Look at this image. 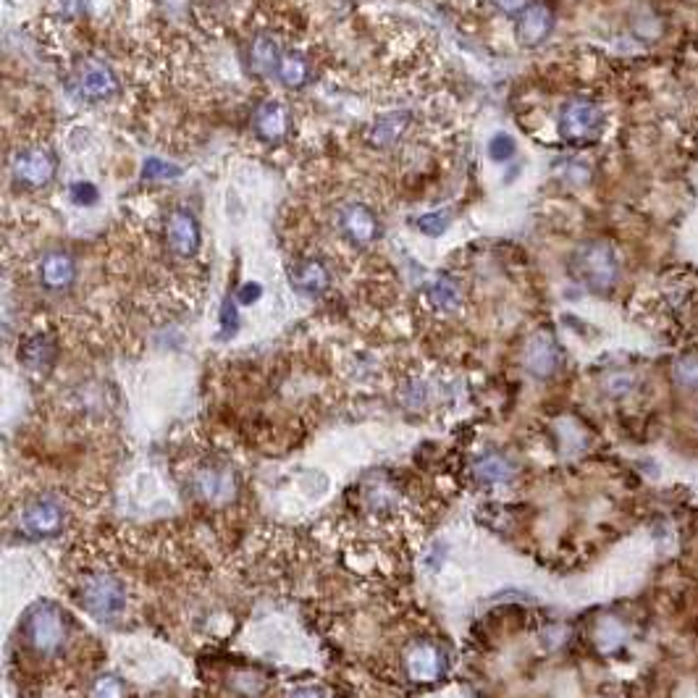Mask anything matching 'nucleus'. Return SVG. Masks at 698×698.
<instances>
[{
	"label": "nucleus",
	"mask_w": 698,
	"mask_h": 698,
	"mask_svg": "<svg viewBox=\"0 0 698 698\" xmlns=\"http://www.w3.org/2000/svg\"><path fill=\"white\" fill-rule=\"evenodd\" d=\"M239 328V313H236V300L226 297L221 302V339H232Z\"/></svg>",
	"instance_id": "27"
},
{
	"label": "nucleus",
	"mask_w": 698,
	"mask_h": 698,
	"mask_svg": "<svg viewBox=\"0 0 698 698\" xmlns=\"http://www.w3.org/2000/svg\"><path fill=\"white\" fill-rule=\"evenodd\" d=\"M604 113L591 100H570L559 113V135L572 144H588L602 135Z\"/></svg>",
	"instance_id": "6"
},
{
	"label": "nucleus",
	"mask_w": 698,
	"mask_h": 698,
	"mask_svg": "<svg viewBox=\"0 0 698 698\" xmlns=\"http://www.w3.org/2000/svg\"><path fill=\"white\" fill-rule=\"evenodd\" d=\"M71 200L77 202V205H94L97 202V197H100V192H97V186L90 185V182H77V185H71Z\"/></svg>",
	"instance_id": "29"
},
{
	"label": "nucleus",
	"mask_w": 698,
	"mask_h": 698,
	"mask_svg": "<svg viewBox=\"0 0 698 698\" xmlns=\"http://www.w3.org/2000/svg\"><path fill=\"white\" fill-rule=\"evenodd\" d=\"M116 87H119V82H116L113 71L105 69V66L87 69L82 74V79H79V93L87 100H105V97H111V94L116 93Z\"/></svg>",
	"instance_id": "20"
},
{
	"label": "nucleus",
	"mask_w": 698,
	"mask_h": 698,
	"mask_svg": "<svg viewBox=\"0 0 698 698\" xmlns=\"http://www.w3.org/2000/svg\"><path fill=\"white\" fill-rule=\"evenodd\" d=\"M37 279L45 292L53 294H63L74 286L77 281V260L69 250H47L40 258V268H37Z\"/></svg>",
	"instance_id": "12"
},
{
	"label": "nucleus",
	"mask_w": 698,
	"mask_h": 698,
	"mask_svg": "<svg viewBox=\"0 0 698 698\" xmlns=\"http://www.w3.org/2000/svg\"><path fill=\"white\" fill-rule=\"evenodd\" d=\"M24 644L43 659H55L69 644V614L55 602H35L21 620Z\"/></svg>",
	"instance_id": "1"
},
{
	"label": "nucleus",
	"mask_w": 698,
	"mask_h": 698,
	"mask_svg": "<svg viewBox=\"0 0 698 698\" xmlns=\"http://www.w3.org/2000/svg\"><path fill=\"white\" fill-rule=\"evenodd\" d=\"M502 11H507V13H514V11H520V8H525V3L528 0H494Z\"/></svg>",
	"instance_id": "32"
},
{
	"label": "nucleus",
	"mask_w": 698,
	"mask_h": 698,
	"mask_svg": "<svg viewBox=\"0 0 698 698\" xmlns=\"http://www.w3.org/2000/svg\"><path fill=\"white\" fill-rule=\"evenodd\" d=\"M554 27V13L544 3H530L525 5L520 21H517V37L525 45H538L549 37Z\"/></svg>",
	"instance_id": "15"
},
{
	"label": "nucleus",
	"mask_w": 698,
	"mask_h": 698,
	"mask_svg": "<svg viewBox=\"0 0 698 698\" xmlns=\"http://www.w3.org/2000/svg\"><path fill=\"white\" fill-rule=\"evenodd\" d=\"M142 177L150 179V182H160V179H177L182 177V168L163 160V158H147L144 166H142Z\"/></svg>",
	"instance_id": "25"
},
{
	"label": "nucleus",
	"mask_w": 698,
	"mask_h": 698,
	"mask_svg": "<svg viewBox=\"0 0 698 698\" xmlns=\"http://www.w3.org/2000/svg\"><path fill=\"white\" fill-rule=\"evenodd\" d=\"M79 604L97 622H113L127 609V586L111 572H93L82 580Z\"/></svg>",
	"instance_id": "3"
},
{
	"label": "nucleus",
	"mask_w": 698,
	"mask_h": 698,
	"mask_svg": "<svg viewBox=\"0 0 698 698\" xmlns=\"http://www.w3.org/2000/svg\"><path fill=\"white\" fill-rule=\"evenodd\" d=\"M252 61H255V69L271 71L274 66H279V45L271 37H258L252 43Z\"/></svg>",
	"instance_id": "23"
},
{
	"label": "nucleus",
	"mask_w": 698,
	"mask_h": 698,
	"mask_svg": "<svg viewBox=\"0 0 698 698\" xmlns=\"http://www.w3.org/2000/svg\"><path fill=\"white\" fill-rule=\"evenodd\" d=\"M263 297V286L258 283V281H247L239 292H236V302H242V305H252V302H258Z\"/></svg>",
	"instance_id": "31"
},
{
	"label": "nucleus",
	"mask_w": 698,
	"mask_h": 698,
	"mask_svg": "<svg viewBox=\"0 0 698 698\" xmlns=\"http://www.w3.org/2000/svg\"><path fill=\"white\" fill-rule=\"evenodd\" d=\"M166 247L177 255V258H192L197 255L200 244H202V232H200V221L189 208H174L166 216Z\"/></svg>",
	"instance_id": "10"
},
{
	"label": "nucleus",
	"mask_w": 698,
	"mask_h": 698,
	"mask_svg": "<svg viewBox=\"0 0 698 698\" xmlns=\"http://www.w3.org/2000/svg\"><path fill=\"white\" fill-rule=\"evenodd\" d=\"M675 381L683 389H698V357H683L675 363Z\"/></svg>",
	"instance_id": "26"
},
{
	"label": "nucleus",
	"mask_w": 698,
	"mask_h": 698,
	"mask_svg": "<svg viewBox=\"0 0 698 698\" xmlns=\"http://www.w3.org/2000/svg\"><path fill=\"white\" fill-rule=\"evenodd\" d=\"M628 641V628L617 617H602L594 625V646L602 653H617Z\"/></svg>",
	"instance_id": "21"
},
{
	"label": "nucleus",
	"mask_w": 698,
	"mask_h": 698,
	"mask_svg": "<svg viewBox=\"0 0 698 698\" xmlns=\"http://www.w3.org/2000/svg\"><path fill=\"white\" fill-rule=\"evenodd\" d=\"M407 124H410V113H405V111L402 113H386L368 129V142L373 147H391L405 135Z\"/></svg>",
	"instance_id": "19"
},
{
	"label": "nucleus",
	"mask_w": 698,
	"mask_h": 698,
	"mask_svg": "<svg viewBox=\"0 0 698 698\" xmlns=\"http://www.w3.org/2000/svg\"><path fill=\"white\" fill-rule=\"evenodd\" d=\"M93 694L94 696H121V694H124V686H121V680L113 677V675H100V677L94 680Z\"/></svg>",
	"instance_id": "30"
},
{
	"label": "nucleus",
	"mask_w": 698,
	"mask_h": 698,
	"mask_svg": "<svg viewBox=\"0 0 698 698\" xmlns=\"http://www.w3.org/2000/svg\"><path fill=\"white\" fill-rule=\"evenodd\" d=\"M336 229L339 234L355 244V247H371L381 239V224L378 216L363 202H349L336 210Z\"/></svg>",
	"instance_id": "9"
},
{
	"label": "nucleus",
	"mask_w": 698,
	"mask_h": 698,
	"mask_svg": "<svg viewBox=\"0 0 698 698\" xmlns=\"http://www.w3.org/2000/svg\"><path fill=\"white\" fill-rule=\"evenodd\" d=\"M292 286L305 294V297H321L331 286V271L321 258H302L292 271H289Z\"/></svg>",
	"instance_id": "13"
},
{
	"label": "nucleus",
	"mask_w": 698,
	"mask_h": 698,
	"mask_svg": "<svg viewBox=\"0 0 698 698\" xmlns=\"http://www.w3.org/2000/svg\"><path fill=\"white\" fill-rule=\"evenodd\" d=\"M472 475L480 486H502L514 478V465L499 452H486L483 457L475 460Z\"/></svg>",
	"instance_id": "18"
},
{
	"label": "nucleus",
	"mask_w": 698,
	"mask_h": 698,
	"mask_svg": "<svg viewBox=\"0 0 698 698\" xmlns=\"http://www.w3.org/2000/svg\"><path fill=\"white\" fill-rule=\"evenodd\" d=\"M425 297L428 302L441 310V313H452L463 305V289L455 276L449 274H436L433 279L425 283Z\"/></svg>",
	"instance_id": "17"
},
{
	"label": "nucleus",
	"mask_w": 698,
	"mask_h": 698,
	"mask_svg": "<svg viewBox=\"0 0 698 698\" xmlns=\"http://www.w3.org/2000/svg\"><path fill=\"white\" fill-rule=\"evenodd\" d=\"M58 360V344L47 333H32L19 347V363L32 373H47Z\"/></svg>",
	"instance_id": "14"
},
{
	"label": "nucleus",
	"mask_w": 698,
	"mask_h": 698,
	"mask_svg": "<svg viewBox=\"0 0 698 698\" xmlns=\"http://www.w3.org/2000/svg\"><path fill=\"white\" fill-rule=\"evenodd\" d=\"M489 155L494 160H510L514 155V140L510 135H497L494 140L489 142Z\"/></svg>",
	"instance_id": "28"
},
{
	"label": "nucleus",
	"mask_w": 698,
	"mask_h": 698,
	"mask_svg": "<svg viewBox=\"0 0 698 698\" xmlns=\"http://www.w3.org/2000/svg\"><path fill=\"white\" fill-rule=\"evenodd\" d=\"M310 77V66L302 55L292 53L279 61V79L286 87H302Z\"/></svg>",
	"instance_id": "22"
},
{
	"label": "nucleus",
	"mask_w": 698,
	"mask_h": 698,
	"mask_svg": "<svg viewBox=\"0 0 698 698\" xmlns=\"http://www.w3.org/2000/svg\"><path fill=\"white\" fill-rule=\"evenodd\" d=\"M522 363H525V371L530 373L533 378H541V381L552 378L559 371V365H562V349H559V341L554 339V333L536 331L525 341Z\"/></svg>",
	"instance_id": "11"
},
{
	"label": "nucleus",
	"mask_w": 698,
	"mask_h": 698,
	"mask_svg": "<svg viewBox=\"0 0 698 698\" xmlns=\"http://www.w3.org/2000/svg\"><path fill=\"white\" fill-rule=\"evenodd\" d=\"M405 672L418 686H433L441 683L449 672L447 652L433 641H418L405 653Z\"/></svg>",
	"instance_id": "8"
},
{
	"label": "nucleus",
	"mask_w": 698,
	"mask_h": 698,
	"mask_svg": "<svg viewBox=\"0 0 698 698\" xmlns=\"http://www.w3.org/2000/svg\"><path fill=\"white\" fill-rule=\"evenodd\" d=\"M192 489L205 505L226 507L239 494V478H236L234 467L226 463H205L194 470Z\"/></svg>",
	"instance_id": "5"
},
{
	"label": "nucleus",
	"mask_w": 698,
	"mask_h": 698,
	"mask_svg": "<svg viewBox=\"0 0 698 698\" xmlns=\"http://www.w3.org/2000/svg\"><path fill=\"white\" fill-rule=\"evenodd\" d=\"M449 224H452V213L449 210H431V213L418 216V221H415V226L425 236H441L449 229Z\"/></svg>",
	"instance_id": "24"
},
{
	"label": "nucleus",
	"mask_w": 698,
	"mask_h": 698,
	"mask_svg": "<svg viewBox=\"0 0 698 698\" xmlns=\"http://www.w3.org/2000/svg\"><path fill=\"white\" fill-rule=\"evenodd\" d=\"M572 274L586 289L606 294L614 289V283L620 279V263L614 255V247L604 239H591L583 242L575 252H572Z\"/></svg>",
	"instance_id": "2"
},
{
	"label": "nucleus",
	"mask_w": 698,
	"mask_h": 698,
	"mask_svg": "<svg viewBox=\"0 0 698 698\" xmlns=\"http://www.w3.org/2000/svg\"><path fill=\"white\" fill-rule=\"evenodd\" d=\"M66 520V505L55 494L32 497L19 513V525L29 538H55L58 533H63Z\"/></svg>",
	"instance_id": "4"
},
{
	"label": "nucleus",
	"mask_w": 698,
	"mask_h": 698,
	"mask_svg": "<svg viewBox=\"0 0 698 698\" xmlns=\"http://www.w3.org/2000/svg\"><path fill=\"white\" fill-rule=\"evenodd\" d=\"M58 160L45 147H27L19 150L11 160V174L13 182L24 189H43L55 179Z\"/></svg>",
	"instance_id": "7"
},
{
	"label": "nucleus",
	"mask_w": 698,
	"mask_h": 698,
	"mask_svg": "<svg viewBox=\"0 0 698 698\" xmlns=\"http://www.w3.org/2000/svg\"><path fill=\"white\" fill-rule=\"evenodd\" d=\"M289 127H292L289 111L276 100H268L255 111V132L260 140L281 142L289 135Z\"/></svg>",
	"instance_id": "16"
}]
</instances>
